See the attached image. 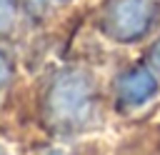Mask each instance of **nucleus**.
<instances>
[{
  "mask_svg": "<svg viewBox=\"0 0 160 155\" xmlns=\"http://www.w3.org/2000/svg\"><path fill=\"white\" fill-rule=\"evenodd\" d=\"M0 155H5V152H2V148H0Z\"/></svg>",
  "mask_w": 160,
  "mask_h": 155,
  "instance_id": "7",
  "label": "nucleus"
},
{
  "mask_svg": "<svg viewBox=\"0 0 160 155\" xmlns=\"http://www.w3.org/2000/svg\"><path fill=\"white\" fill-rule=\"evenodd\" d=\"M15 20V2L12 0H0V30H8Z\"/></svg>",
  "mask_w": 160,
  "mask_h": 155,
  "instance_id": "4",
  "label": "nucleus"
},
{
  "mask_svg": "<svg viewBox=\"0 0 160 155\" xmlns=\"http://www.w3.org/2000/svg\"><path fill=\"white\" fill-rule=\"evenodd\" d=\"M90 105V82L82 75H65L50 92V108L60 120H75L85 115Z\"/></svg>",
  "mask_w": 160,
  "mask_h": 155,
  "instance_id": "1",
  "label": "nucleus"
},
{
  "mask_svg": "<svg viewBox=\"0 0 160 155\" xmlns=\"http://www.w3.org/2000/svg\"><path fill=\"white\" fill-rule=\"evenodd\" d=\"M150 25V8L145 0H118L110 8L108 28L118 40H135Z\"/></svg>",
  "mask_w": 160,
  "mask_h": 155,
  "instance_id": "2",
  "label": "nucleus"
},
{
  "mask_svg": "<svg viewBox=\"0 0 160 155\" xmlns=\"http://www.w3.org/2000/svg\"><path fill=\"white\" fill-rule=\"evenodd\" d=\"M8 75H10V70H8V62L0 58V88L5 85V80H8Z\"/></svg>",
  "mask_w": 160,
  "mask_h": 155,
  "instance_id": "6",
  "label": "nucleus"
},
{
  "mask_svg": "<svg viewBox=\"0 0 160 155\" xmlns=\"http://www.w3.org/2000/svg\"><path fill=\"white\" fill-rule=\"evenodd\" d=\"M158 92V80L150 70H130L118 82V95L125 108H140Z\"/></svg>",
  "mask_w": 160,
  "mask_h": 155,
  "instance_id": "3",
  "label": "nucleus"
},
{
  "mask_svg": "<svg viewBox=\"0 0 160 155\" xmlns=\"http://www.w3.org/2000/svg\"><path fill=\"white\" fill-rule=\"evenodd\" d=\"M150 68H152L155 72H160V40L150 48Z\"/></svg>",
  "mask_w": 160,
  "mask_h": 155,
  "instance_id": "5",
  "label": "nucleus"
},
{
  "mask_svg": "<svg viewBox=\"0 0 160 155\" xmlns=\"http://www.w3.org/2000/svg\"><path fill=\"white\" fill-rule=\"evenodd\" d=\"M50 2H55V0H50Z\"/></svg>",
  "mask_w": 160,
  "mask_h": 155,
  "instance_id": "8",
  "label": "nucleus"
}]
</instances>
